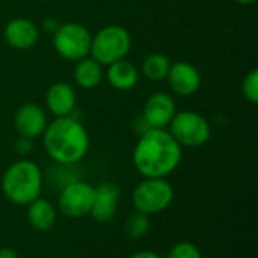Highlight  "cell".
<instances>
[{
  "label": "cell",
  "instance_id": "cell-1",
  "mask_svg": "<svg viewBox=\"0 0 258 258\" xmlns=\"http://www.w3.org/2000/svg\"><path fill=\"white\" fill-rule=\"evenodd\" d=\"M181 147L166 128H150L139 136L133 165L144 178H165L181 162Z\"/></svg>",
  "mask_w": 258,
  "mask_h": 258
},
{
  "label": "cell",
  "instance_id": "cell-2",
  "mask_svg": "<svg viewBox=\"0 0 258 258\" xmlns=\"http://www.w3.org/2000/svg\"><path fill=\"white\" fill-rule=\"evenodd\" d=\"M42 141L48 157L65 166L79 163L89 150V135L73 115L54 118L48 122Z\"/></svg>",
  "mask_w": 258,
  "mask_h": 258
},
{
  "label": "cell",
  "instance_id": "cell-3",
  "mask_svg": "<svg viewBox=\"0 0 258 258\" xmlns=\"http://www.w3.org/2000/svg\"><path fill=\"white\" fill-rule=\"evenodd\" d=\"M42 174L39 166L27 159L14 162L3 174L2 190L5 197L17 206H29L39 198Z\"/></svg>",
  "mask_w": 258,
  "mask_h": 258
},
{
  "label": "cell",
  "instance_id": "cell-4",
  "mask_svg": "<svg viewBox=\"0 0 258 258\" xmlns=\"http://www.w3.org/2000/svg\"><path fill=\"white\" fill-rule=\"evenodd\" d=\"M132 50V36L119 24H109L92 35L89 56L103 67L122 60Z\"/></svg>",
  "mask_w": 258,
  "mask_h": 258
},
{
  "label": "cell",
  "instance_id": "cell-5",
  "mask_svg": "<svg viewBox=\"0 0 258 258\" xmlns=\"http://www.w3.org/2000/svg\"><path fill=\"white\" fill-rule=\"evenodd\" d=\"M133 207L147 216L165 212L174 201V187L165 178H144L133 190Z\"/></svg>",
  "mask_w": 258,
  "mask_h": 258
},
{
  "label": "cell",
  "instance_id": "cell-6",
  "mask_svg": "<svg viewBox=\"0 0 258 258\" xmlns=\"http://www.w3.org/2000/svg\"><path fill=\"white\" fill-rule=\"evenodd\" d=\"M169 133L183 148H198L210 141L212 127L207 118L195 110L177 112L171 121Z\"/></svg>",
  "mask_w": 258,
  "mask_h": 258
},
{
  "label": "cell",
  "instance_id": "cell-7",
  "mask_svg": "<svg viewBox=\"0 0 258 258\" xmlns=\"http://www.w3.org/2000/svg\"><path fill=\"white\" fill-rule=\"evenodd\" d=\"M92 33L80 23H60L53 33V47L65 60L77 62L91 51Z\"/></svg>",
  "mask_w": 258,
  "mask_h": 258
},
{
  "label": "cell",
  "instance_id": "cell-8",
  "mask_svg": "<svg viewBox=\"0 0 258 258\" xmlns=\"http://www.w3.org/2000/svg\"><path fill=\"white\" fill-rule=\"evenodd\" d=\"M94 195H95L94 186L80 180H74L62 187L57 200L59 210L62 215L73 219L83 218L91 213Z\"/></svg>",
  "mask_w": 258,
  "mask_h": 258
},
{
  "label": "cell",
  "instance_id": "cell-9",
  "mask_svg": "<svg viewBox=\"0 0 258 258\" xmlns=\"http://www.w3.org/2000/svg\"><path fill=\"white\" fill-rule=\"evenodd\" d=\"M175 113L177 104L174 97L168 92L159 91L147 98L141 116L148 128H166Z\"/></svg>",
  "mask_w": 258,
  "mask_h": 258
},
{
  "label": "cell",
  "instance_id": "cell-10",
  "mask_svg": "<svg viewBox=\"0 0 258 258\" xmlns=\"http://www.w3.org/2000/svg\"><path fill=\"white\" fill-rule=\"evenodd\" d=\"M165 80L168 82L169 89L177 97H190L197 94L203 82L200 70L186 60L171 63V68Z\"/></svg>",
  "mask_w": 258,
  "mask_h": 258
},
{
  "label": "cell",
  "instance_id": "cell-11",
  "mask_svg": "<svg viewBox=\"0 0 258 258\" xmlns=\"http://www.w3.org/2000/svg\"><path fill=\"white\" fill-rule=\"evenodd\" d=\"M47 115L35 103H26L20 106L14 116V127L21 138L36 139L42 136L47 128Z\"/></svg>",
  "mask_w": 258,
  "mask_h": 258
},
{
  "label": "cell",
  "instance_id": "cell-12",
  "mask_svg": "<svg viewBox=\"0 0 258 258\" xmlns=\"http://www.w3.org/2000/svg\"><path fill=\"white\" fill-rule=\"evenodd\" d=\"M119 198H121V190L116 184L101 183L100 186L95 187L94 203L89 215L98 224L110 222L116 215Z\"/></svg>",
  "mask_w": 258,
  "mask_h": 258
},
{
  "label": "cell",
  "instance_id": "cell-13",
  "mask_svg": "<svg viewBox=\"0 0 258 258\" xmlns=\"http://www.w3.org/2000/svg\"><path fill=\"white\" fill-rule=\"evenodd\" d=\"M3 36L9 47L29 50L39 39V27L29 18H14L6 24Z\"/></svg>",
  "mask_w": 258,
  "mask_h": 258
},
{
  "label": "cell",
  "instance_id": "cell-14",
  "mask_svg": "<svg viewBox=\"0 0 258 258\" xmlns=\"http://www.w3.org/2000/svg\"><path fill=\"white\" fill-rule=\"evenodd\" d=\"M45 106L54 118L73 115L77 106V95L70 83H53L45 92Z\"/></svg>",
  "mask_w": 258,
  "mask_h": 258
},
{
  "label": "cell",
  "instance_id": "cell-15",
  "mask_svg": "<svg viewBox=\"0 0 258 258\" xmlns=\"http://www.w3.org/2000/svg\"><path fill=\"white\" fill-rule=\"evenodd\" d=\"M139 76L141 74L136 65L127 59L107 65V70L104 71L106 80L116 91H132L133 88H136Z\"/></svg>",
  "mask_w": 258,
  "mask_h": 258
},
{
  "label": "cell",
  "instance_id": "cell-16",
  "mask_svg": "<svg viewBox=\"0 0 258 258\" xmlns=\"http://www.w3.org/2000/svg\"><path fill=\"white\" fill-rule=\"evenodd\" d=\"M104 79V67L91 56H86L76 62L74 82L82 89H95Z\"/></svg>",
  "mask_w": 258,
  "mask_h": 258
},
{
  "label": "cell",
  "instance_id": "cell-17",
  "mask_svg": "<svg viewBox=\"0 0 258 258\" xmlns=\"http://www.w3.org/2000/svg\"><path fill=\"white\" fill-rule=\"evenodd\" d=\"M57 212L54 206L44 198H36L27 206V221L32 228L38 231L50 230L56 222Z\"/></svg>",
  "mask_w": 258,
  "mask_h": 258
},
{
  "label": "cell",
  "instance_id": "cell-18",
  "mask_svg": "<svg viewBox=\"0 0 258 258\" xmlns=\"http://www.w3.org/2000/svg\"><path fill=\"white\" fill-rule=\"evenodd\" d=\"M171 63L172 62L169 60L168 56H165L162 53H151L150 56H147L144 59L141 73L150 82H162L166 79Z\"/></svg>",
  "mask_w": 258,
  "mask_h": 258
},
{
  "label": "cell",
  "instance_id": "cell-19",
  "mask_svg": "<svg viewBox=\"0 0 258 258\" xmlns=\"http://www.w3.org/2000/svg\"><path fill=\"white\" fill-rule=\"evenodd\" d=\"M150 227H151L150 216L141 212H135L132 216H128L124 230L132 239H142L150 231Z\"/></svg>",
  "mask_w": 258,
  "mask_h": 258
},
{
  "label": "cell",
  "instance_id": "cell-20",
  "mask_svg": "<svg viewBox=\"0 0 258 258\" xmlns=\"http://www.w3.org/2000/svg\"><path fill=\"white\" fill-rule=\"evenodd\" d=\"M242 94L243 97L246 98V101L252 103V104H257L258 103V70L254 68L251 70L243 82H242Z\"/></svg>",
  "mask_w": 258,
  "mask_h": 258
},
{
  "label": "cell",
  "instance_id": "cell-21",
  "mask_svg": "<svg viewBox=\"0 0 258 258\" xmlns=\"http://www.w3.org/2000/svg\"><path fill=\"white\" fill-rule=\"evenodd\" d=\"M166 258H203L200 248L190 242H180L174 245Z\"/></svg>",
  "mask_w": 258,
  "mask_h": 258
},
{
  "label": "cell",
  "instance_id": "cell-22",
  "mask_svg": "<svg viewBox=\"0 0 258 258\" xmlns=\"http://www.w3.org/2000/svg\"><path fill=\"white\" fill-rule=\"evenodd\" d=\"M33 150V139H27V138H21L15 142V151L21 156H26L29 153H32Z\"/></svg>",
  "mask_w": 258,
  "mask_h": 258
},
{
  "label": "cell",
  "instance_id": "cell-23",
  "mask_svg": "<svg viewBox=\"0 0 258 258\" xmlns=\"http://www.w3.org/2000/svg\"><path fill=\"white\" fill-rule=\"evenodd\" d=\"M59 21L56 20V18H53V17H48V18H45L44 21H42V29L45 30V32H48V33H54V30L59 27Z\"/></svg>",
  "mask_w": 258,
  "mask_h": 258
},
{
  "label": "cell",
  "instance_id": "cell-24",
  "mask_svg": "<svg viewBox=\"0 0 258 258\" xmlns=\"http://www.w3.org/2000/svg\"><path fill=\"white\" fill-rule=\"evenodd\" d=\"M130 258H162L159 254L153 252V251H139V252H135Z\"/></svg>",
  "mask_w": 258,
  "mask_h": 258
},
{
  "label": "cell",
  "instance_id": "cell-25",
  "mask_svg": "<svg viewBox=\"0 0 258 258\" xmlns=\"http://www.w3.org/2000/svg\"><path fill=\"white\" fill-rule=\"evenodd\" d=\"M0 258H18V255L11 248H0Z\"/></svg>",
  "mask_w": 258,
  "mask_h": 258
},
{
  "label": "cell",
  "instance_id": "cell-26",
  "mask_svg": "<svg viewBox=\"0 0 258 258\" xmlns=\"http://www.w3.org/2000/svg\"><path fill=\"white\" fill-rule=\"evenodd\" d=\"M236 3H239V5H243V6H248V5H254L257 0H234Z\"/></svg>",
  "mask_w": 258,
  "mask_h": 258
}]
</instances>
